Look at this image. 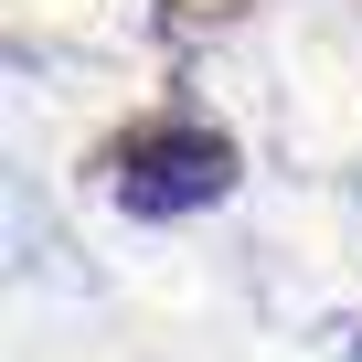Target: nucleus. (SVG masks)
<instances>
[{
  "label": "nucleus",
  "mask_w": 362,
  "mask_h": 362,
  "mask_svg": "<svg viewBox=\"0 0 362 362\" xmlns=\"http://www.w3.org/2000/svg\"><path fill=\"white\" fill-rule=\"evenodd\" d=\"M214 192H224L214 128H149L117 149V203H139V214H181V203H214Z\"/></svg>",
  "instance_id": "f257e3e1"
}]
</instances>
